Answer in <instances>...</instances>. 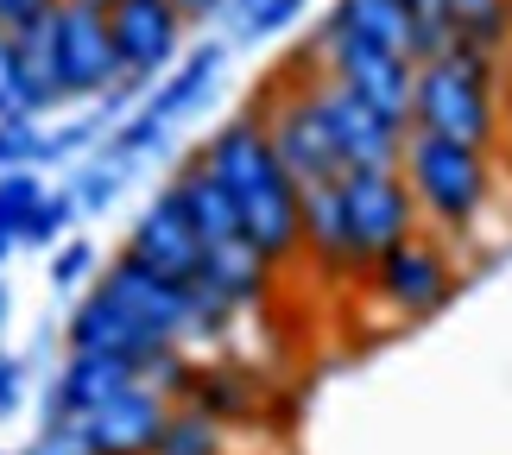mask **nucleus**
Masks as SVG:
<instances>
[{"label": "nucleus", "mask_w": 512, "mask_h": 455, "mask_svg": "<svg viewBox=\"0 0 512 455\" xmlns=\"http://www.w3.org/2000/svg\"><path fill=\"white\" fill-rule=\"evenodd\" d=\"M196 152H203V165L228 184L247 241L272 260V272L298 266L304 260V184L285 171V158L272 152L260 114H253V108L228 114V121L215 127Z\"/></svg>", "instance_id": "obj_1"}, {"label": "nucleus", "mask_w": 512, "mask_h": 455, "mask_svg": "<svg viewBox=\"0 0 512 455\" xmlns=\"http://www.w3.org/2000/svg\"><path fill=\"white\" fill-rule=\"evenodd\" d=\"M411 127L437 133V140L500 152L506 146V102H500V57L475 45H449L443 57L418 64L411 89Z\"/></svg>", "instance_id": "obj_2"}, {"label": "nucleus", "mask_w": 512, "mask_h": 455, "mask_svg": "<svg viewBox=\"0 0 512 455\" xmlns=\"http://www.w3.org/2000/svg\"><path fill=\"white\" fill-rule=\"evenodd\" d=\"M399 171L411 184V203L430 222V234L443 241H462L475 234V222L487 215L500 190V165L494 152H475V146H456V140H437V133H405V152H399Z\"/></svg>", "instance_id": "obj_3"}, {"label": "nucleus", "mask_w": 512, "mask_h": 455, "mask_svg": "<svg viewBox=\"0 0 512 455\" xmlns=\"http://www.w3.org/2000/svg\"><path fill=\"white\" fill-rule=\"evenodd\" d=\"M38 70L51 76L57 102H102L121 83V51L108 32V7H83V0H57L51 19L32 38Z\"/></svg>", "instance_id": "obj_4"}, {"label": "nucleus", "mask_w": 512, "mask_h": 455, "mask_svg": "<svg viewBox=\"0 0 512 455\" xmlns=\"http://www.w3.org/2000/svg\"><path fill=\"white\" fill-rule=\"evenodd\" d=\"M253 114H260L272 152L285 158V171L298 177L304 190L310 184H342V158H336V146H329V133H323L317 102H310V57L304 51L279 64V76H272V89H260Z\"/></svg>", "instance_id": "obj_5"}, {"label": "nucleus", "mask_w": 512, "mask_h": 455, "mask_svg": "<svg viewBox=\"0 0 512 455\" xmlns=\"http://www.w3.org/2000/svg\"><path fill=\"white\" fill-rule=\"evenodd\" d=\"M367 298L392 310L399 323H424V316H437L449 298L462 291V260L456 247L443 241V234H411V241H399L392 253H380L367 272H361Z\"/></svg>", "instance_id": "obj_6"}, {"label": "nucleus", "mask_w": 512, "mask_h": 455, "mask_svg": "<svg viewBox=\"0 0 512 455\" xmlns=\"http://www.w3.org/2000/svg\"><path fill=\"white\" fill-rule=\"evenodd\" d=\"M342 215H348V247H354V266H373L380 253H392L399 241L424 234V215L411 203V184L399 165H380V171H342Z\"/></svg>", "instance_id": "obj_7"}, {"label": "nucleus", "mask_w": 512, "mask_h": 455, "mask_svg": "<svg viewBox=\"0 0 512 455\" xmlns=\"http://www.w3.org/2000/svg\"><path fill=\"white\" fill-rule=\"evenodd\" d=\"M304 51L317 57V64L336 76L348 95H361L373 114H386V121L411 127V89H418V64L399 51H380V45H361V38H336V32H310Z\"/></svg>", "instance_id": "obj_8"}, {"label": "nucleus", "mask_w": 512, "mask_h": 455, "mask_svg": "<svg viewBox=\"0 0 512 455\" xmlns=\"http://www.w3.org/2000/svg\"><path fill=\"white\" fill-rule=\"evenodd\" d=\"M310 57V51H304ZM310 102H317L323 114V133H329V146H336L342 158V171H380V165H399V152H405V133L399 121H386V114H373L361 95H348L336 76H329L317 57H310Z\"/></svg>", "instance_id": "obj_9"}, {"label": "nucleus", "mask_w": 512, "mask_h": 455, "mask_svg": "<svg viewBox=\"0 0 512 455\" xmlns=\"http://www.w3.org/2000/svg\"><path fill=\"white\" fill-rule=\"evenodd\" d=\"M184 26L190 19L171 0H108V32H114L127 83H140L152 95V83L165 70H177V57H184Z\"/></svg>", "instance_id": "obj_10"}, {"label": "nucleus", "mask_w": 512, "mask_h": 455, "mask_svg": "<svg viewBox=\"0 0 512 455\" xmlns=\"http://www.w3.org/2000/svg\"><path fill=\"white\" fill-rule=\"evenodd\" d=\"M64 348L70 354H121V361H133L146 373V380H159L165 361H171V342L165 335H152L146 323H133V316L108 298V291H83V298L70 304V323H64Z\"/></svg>", "instance_id": "obj_11"}, {"label": "nucleus", "mask_w": 512, "mask_h": 455, "mask_svg": "<svg viewBox=\"0 0 512 455\" xmlns=\"http://www.w3.org/2000/svg\"><path fill=\"white\" fill-rule=\"evenodd\" d=\"M70 424H76V449L83 455H159V437L171 424V399L140 380L121 399L95 405L89 418H70Z\"/></svg>", "instance_id": "obj_12"}, {"label": "nucleus", "mask_w": 512, "mask_h": 455, "mask_svg": "<svg viewBox=\"0 0 512 455\" xmlns=\"http://www.w3.org/2000/svg\"><path fill=\"white\" fill-rule=\"evenodd\" d=\"M127 260H140L152 266L159 279H177V285H196L203 279V234L190 228V209H184V196H177L171 184L152 196V203L140 209V222L127 228Z\"/></svg>", "instance_id": "obj_13"}, {"label": "nucleus", "mask_w": 512, "mask_h": 455, "mask_svg": "<svg viewBox=\"0 0 512 455\" xmlns=\"http://www.w3.org/2000/svg\"><path fill=\"white\" fill-rule=\"evenodd\" d=\"M146 373L121 361V354H64V367H57V380H51V405H45V424L57 418H89L95 405H108V399H121L127 386H140Z\"/></svg>", "instance_id": "obj_14"}, {"label": "nucleus", "mask_w": 512, "mask_h": 455, "mask_svg": "<svg viewBox=\"0 0 512 455\" xmlns=\"http://www.w3.org/2000/svg\"><path fill=\"white\" fill-rule=\"evenodd\" d=\"M171 190L184 196V209H190V228L203 234V247H228V241H247V228H241V209H234V196L228 184L203 165V152H190L184 165H177L171 177Z\"/></svg>", "instance_id": "obj_15"}, {"label": "nucleus", "mask_w": 512, "mask_h": 455, "mask_svg": "<svg viewBox=\"0 0 512 455\" xmlns=\"http://www.w3.org/2000/svg\"><path fill=\"white\" fill-rule=\"evenodd\" d=\"M209 291L215 304H228L234 316L253 310V304H266L272 298V260L253 241H228V247H209L203 253V279H196Z\"/></svg>", "instance_id": "obj_16"}, {"label": "nucleus", "mask_w": 512, "mask_h": 455, "mask_svg": "<svg viewBox=\"0 0 512 455\" xmlns=\"http://www.w3.org/2000/svg\"><path fill=\"white\" fill-rule=\"evenodd\" d=\"M304 266L329 279H361L348 247V215H342V184H310L304 190Z\"/></svg>", "instance_id": "obj_17"}, {"label": "nucleus", "mask_w": 512, "mask_h": 455, "mask_svg": "<svg viewBox=\"0 0 512 455\" xmlns=\"http://www.w3.org/2000/svg\"><path fill=\"white\" fill-rule=\"evenodd\" d=\"M222 70H228V45H196V51L177 57L171 76H159V83H152V95H146L140 108H146L159 127H177V121H184V114L215 89V76H222Z\"/></svg>", "instance_id": "obj_18"}, {"label": "nucleus", "mask_w": 512, "mask_h": 455, "mask_svg": "<svg viewBox=\"0 0 512 455\" xmlns=\"http://www.w3.org/2000/svg\"><path fill=\"white\" fill-rule=\"evenodd\" d=\"M323 32L361 38V45H380V51L411 57V32H418V19H411L405 0H336V7L323 13Z\"/></svg>", "instance_id": "obj_19"}, {"label": "nucleus", "mask_w": 512, "mask_h": 455, "mask_svg": "<svg viewBox=\"0 0 512 455\" xmlns=\"http://www.w3.org/2000/svg\"><path fill=\"white\" fill-rule=\"evenodd\" d=\"M57 102L51 76L38 70V57L26 38H0V121H13V114H26V121H45Z\"/></svg>", "instance_id": "obj_20"}, {"label": "nucleus", "mask_w": 512, "mask_h": 455, "mask_svg": "<svg viewBox=\"0 0 512 455\" xmlns=\"http://www.w3.org/2000/svg\"><path fill=\"white\" fill-rule=\"evenodd\" d=\"M310 0H228V26L241 45H260V38H279L304 19Z\"/></svg>", "instance_id": "obj_21"}, {"label": "nucleus", "mask_w": 512, "mask_h": 455, "mask_svg": "<svg viewBox=\"0 0 512 455\" xmlns=\"http://www.w3.org/2000/svg\"><path fill=\"white\" fill-rule=\"evenodd\" d=\"M159 455H228V424L203 418L196 405H171V424L159 437Z\"/></svg>", "instance_id": "obj_22"}, {"label": "nucleus", "mask_w": 512, "mask_h": 455, "mask_svg": "<svg viewBox=\"0 0 512 455\" xmlns=\"http://www.w3.org/2000/svg\"><path fill=\"white\" fill-rule=\"evenodd\" d=\"M38 165H51V133L26 114L0 121V171H38Z\"/></svg>", "instance_id": "obj_23"}, {"label": "nucleus", "mask_w": 512, "mask_h": 455, "mask_svg": "<svg viewBox=\"0 0 512 455\" xmlns=\"http://www.w3.org/2000/svg\"><path fill=\"white\" fill-rule=\"evenodd\" d=\"M76 215H83V209H76V196L70 190H45V203H38L32 215H26V222H19V234H13V241L19 247H57V241H64V228L76 222Z\"/></svg>", "instance_id": "obj_24"}, {"label": "nucleus", "mask_w": 512, "mask_h": 455, "mask_svg": "<svg viewBox=\"0 0 512 455\" xmlns=\"http://www.w3.org/2000/svg\"><path fill=\"white\" fill-rule=\"evenodd\" d=\"M121 184H127V165H114V158H89V165L70 177V196H76L83 215H95V209H108L114 196H121Z\"/></svg>", "instance_id": "obj_25"}, {"label": "nucleus", "mask_w": 512, "mask_h": 455, "mask_svg": "<svg viewBox=\"0 0 512 455\" xmlns=\"http://www.w3.org/2000/svg\"><path fill=\"white\" fill-rule=\"evenodd\" d=\"M89 272H95V247H89V241H70V247L51 253V285H57V291L89 285Z\"/></svg>", "instance_id": "obj_26"}, {"label": "nucleus", "mask_w": 512, "mask_h": 455, "mask_svg": "<svg viewBox=\"0 0 512 455\" xmlns=\"http://www.w3.org/2000/svg\"><path fill=\"white\" fill-rule=\"evenodd\" d=\"M57 0H0V38H32Z\"/></svg>", "instance_id": "obj_27"}, {"label": "nucleus", "mask_w": 512, "mask_h": 455, "mask_svg": "<svg viewBox=\"0 0 512 455\" xmlns=\"http://www.w3.org/2000/svg\"><path fill=\"white\" fill-rule=\"evenodd\" d=\"M19 399H26V361H19V354H0V418H13Z\"/></svg>", "instance_id": "obj_28"}, {"label": "nucleus", "mask_w": 512, "mask_h": 455, "mask_svg": "<svg viewBox=\"0 0 512 455\" xmlns=\"http://www.w3.org/2000/svg\"><path fill=\"white\" fill-rule=\"evenodd\" d=\"M171 7L184 13V19H215V13L228 7V0H171Z\"/></svg>", "instance_id": "obj_29"}, {"label": "nucleus", "mask_w": 512, "mask_h": 455, "mask_svg": "<svg viewBox=\"0 0 512 455\" xmlns=\"http://www.w3.org/2000/svg\"><path fill=\"white\" fill-rule=\"evenodd\" d=\"M0 323H7V285H0Z\"/></svg>", "instance_id": "obj_30"}, {"label": "nucleus", "mask_w": 512, "mask_h": 455, "mask_svg": "<svg viewBox=\"0 0 512 455\" xmlns=\"http://www.w3.org/2000/svg\"><path fill=\"white\" fill-rule=\"evenodd\" d=\"M506 171H512V140H506Z\"/></svg>", "instance_id": "obj_31"}, {"label": "nucleus", "mask_w": 512, "mask_h": 455, "mask_svg": "<svg viewBox=\"0 0 512 455\" xmlns=\"http://www.w3.org/2000/svg\"><path fill=\"white\" fill-rule=\"evenodd\" d=\"M83 7H108V0H83Z\"/></svg>", "instance_id": "obj_32"}, {"label": "nucleus", "mask_w": 512, "mask_h": 455, "mask_svg": "<svg viewBox=\"0 0 512 455\" xmlns=\"http://www.w3.org/2000/svg\"><path fill=\"white\" fill-rule=\"evenodd\" d=\"M19 455H32V449H19Z\"/></svg>", "instance_id": "obj_33"}, {"label": "nucleus", "mask_w": 512, "mask_h": 455, "mask_svg": "<svg viewBox=\"0 0 512 455\" xmlns=\"http://www.w3.org/2000/svg\"><path fill=\"white\" fill-rule=\"evenodd\" d=\"M506 13H512V0H506Z\"/></svg>", "instance_id": "obj_34"}]
</instances>
